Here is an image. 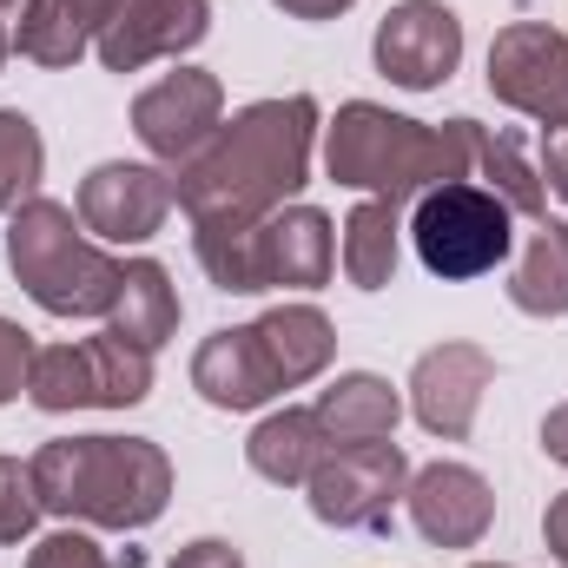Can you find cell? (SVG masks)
<instances>
[{
	"label": "cell",
	"instance_id": "cell-1",
	"mask_svg": "<svg viewBox=\"0 0 568 568\" xmlns=\"http://www.w3.org/2000/svg\"><path fill=\"white\" fill-rule=\"evenodd\" d=\"M311 140H317V100H258L232 113L185 165H172V199L192 219V252H219L284 212V199L311 179Z\"/></svg>",
	"mask_w": 568,
	"mask_h": 568
},
{
	"label": "cell",
	"instance_id": "cell-2",
	"mask_svg": "<svg viewBox=\"0 0 568 568\" xmlns=\"http://www.w3.org/2000/svg\"><path fill=\"white\" fill-rule=\"evenodd\" d=\"M27 469L47 516L93 529H145L172 503V463L145 436H53Z\"/></svg>",
	"mask_w": 568,
	"mask_h": 568
},
{
	"label": "cell",
	"instance_id": "cell-3",
	"mask_svg": "<svg viewBox=\"0 0 568 568\" xmlns=\"http://www.w3.org/2000/svg\"><path fill=\"white\" fill-rule=\"evenodd\" d=\"M469 165H476V120L424 126V120H404L390 106L351 100L324 126V172L337 185L371 192V199H390V205L424 199L429 185L469 179Z\"/></svg>",
	"mask_w": 568,
	"mask_h": 568
},
{
	"label": "cell",
	"instance_id": "cell-4",
	"mask_svg": "<svg viewBox=\"0 0 568 568\" xmlns=\"http://www.w3.org/2000/svg\"><path fill=\"white\" fill-rule=\"evenodd\" d=\"M7 265L47 317H106L120 297V272H126L93 239H80L60 199H40V192L7 225Z\"/></svg>",
	"mask_w": 568,
	"mask_h": 568
},
{
	"label": "cell",
	"instance_id": "cell-5",
	"mask_svg": "<svg viewBox=\"0 0 568 568\" xmlns=\"http://www.w3.org/2000/svg\"><path fill=\"white\" fill-rule=\"evenodd\" d=\"M199 265H205V278L219 291H245V297L252 291H278V284L284 291H317L337 272V232H331L324 212L284 205L265 225H252L245 239H232L219 252H199Z\"/></svg>",
	"mask_w": 568,
	"mask_h": 568
},
{
	"label": "cell",
	"instance_id": "cell-6",
	"mask_svg": "<svg viewBox=\"0 0 568 568\" xmlns=\"http://www.w3.org/2000/svg\"><path fill=\"white\" fill-rule=\"evenodd\" d=\"M509 205L489 192V185H469V179H449V185H429L417 199V219H410V245L424 258L429 278L463 284L496 272L509 252H516V232H509Z\"/></svg>",
	"mask_w": 568,
	"mask_h": 568
},
{
	"label": "cell",
	"instance_id": "cell-7",
	"mask_svg": "<svg viewBox=\"0 0 568 568\" xmlns=\"http://www.w3.org/2000/svg\"><path fill=\"white\" fill-rule=\"evenodd\" d=\"M152 390V351H140L133 337H120L113 324L80 337V344H47L33 351L27 371V397L40 410H133Z\"/></svg>",
	"mask_w": 568,
	"mask_h": 568
},
{
	"label": "cell",
	"instance_id": "cell-8",
	"mask_svg": "<svg viewBox=\"0 0 568 568\" xmlns=\"http://www.w3.org/2000/svg\"><path fill=\"white\" fill-rule=\"evenodd\" d=\"M311 516L331 529H384L397 496L410 489V456L397 443H351V449H324V463L311 469Z\"/></svg>",
	"mask_w": 568,
	"mask_h": 568
},
{
	"label": "cell",
	"instance_id": "cell-9",
	"mask_svg": "<svg viewBox=\"0 0 568 568\" xmlns=\"http://www.w3.org/2000/svg\"><path fill=\"white\" fill-rule=\"evenodd\" d=\"M489 93L536 120L542 133L568 126V33L542 20H516L489 47Z\"/></svg>",
	"mask_w": 568,
	"mask_h": 568
},
{
	"label": "cell",
	"instance_id": "cell-10",
	"mask_svg": "<svg viewBox=\"0 0 568 568\" xmlns=\"http://www.w3.org/2000/svg\"><path fill=\"white\" fill-rule=\"evenodd\" d=\"M219 126H225V87L205 67H179L133 100V133L159 165H185Z\"/></svg>",
	"mask_w": 568,
	"mask_h": 568
},
{
	"label": "cell",
	"instance_id": "cell-11",
	"mask_svg": "<svg viewBox=\"0 0 568 568\" xmlns=\"http://www.w3.org/2000/svg\"><path fill=\"white\" fill-rule=\"evenodd\" d=\"M371 53H377V73H384L390 87L429 93V87H443V80L456 73V60H463V20H456L443 0H404V7H390V13L377 20Z\"/></svg>",
	"mask_w": 568,
	"mask_h": 568
},
{
	"label": "cell",
	"instance_id": "cell-12",
	"mask_svg": "<svg viewBox=\"0 0 568 568\" xmlns=\"http://www.w3.org/2000/svg\"><path fill=\"white\" fill-rule=\"evenodd\" d=\"M172 172L165 165H133V159H113V165H93L80 179V225L106 245H145L165 212H172Z\"/></svg>",
	"mask_w": 568,
	"mask_h": 568
},
{
	"label": "cell",
	"instance_id": "cell-13",
	"mask_svg": "<svg viewBox=\"0 0 568 568\" xmlns=\"http://www.w3.org/2000/svg\"><path fill=\"white\" fill-rule=\"evenodd\" d=\"M489 384H496V357L483 344H436L410 371V410H417V424L429 436L463 443L476 429V410H483Z\"/></svg>",
	"mask_w": 568,
	"mask_h": 568
},
{
	"label": "cell",
	"instance_id": "cell-14",
	"mask_svg": "<svg viewBox=\"0 0 568 568\" xmlns=\"http://www.w3.org/2000/svg\"><path fill=\"white\" fill-rule=\"evenodd\" d=\"M205 33H212V0H120V13L93 47L106 73H140L152 60H179Z\"/></svg>",
	"mask_w": 568,
	"mask_h": 568
},
{
	"label": "cell",
	"instance_id": "cell-15",
	"mask_svg": "<svg viewBox=\"0 0 568 568\" xmlns=\"http://www.w3.org/2000/svg\"><path fill=\"white\" fill-rule=\"evenodd\" d=\"M410 523L429 549H476L496 523V489L469 469V463H429L404 489Z\"/></svg>",
	"mask_w": 568,
	"mask_h": 568
},
{
	"label": "cell",
	"instance_id": "cell-16",
	"mask_svg": "<svg viewBox=\"0 0 568 568\" xmlns=\"http://www.w3.org/2000/svg\"><path fill=\"white\" fill-rule=\"evenodd\" d=\"M192 390H199L212 410H258V404L278 397L284 384H278V371H272V357H265V344H258V331L239 324V331H212V337L199 344V357H192Z\"/></svg>",
	"mask_w": 568,
	"mask_h": 568
},
{
	"label": "cell",
	"instance_id": "cell-17",
	"mask_svg": "<svg viewBox=\"0 0 568 568\" xmlns=\"http://www.w3.org/2000/svg\"><path fill=\"white\" fill-rule=\"evenodd\" d=\"M113 13H120V0H27L20 27H13V47H20V60L60 73L106 33Z\"/></svg>",
	"mask_w": 568,
	"mask_h": 568
},
{
	"label": "cell",
	"instance_id": "cell-18",
	"mask_svg": "<svg viewBox=\"0 0 568 568\" xmlns=\"http://www.w3.org/2000/svg\"><path fill=\"white\" fill-rule=\"evenodd\" d=\"M311 417H317V429H324L331 449H351V443H390V436H397V417H404V397H397L384 377L351 371V377H337V384L317 397Z\"/></svg>",
	"mask_w": 568,
	"mask_h": 568
},
{
	"label": "cell",
	"instance_id": "cell-19",
	"mask_svg": "<svg viewBox=\"0 0 568 568\" xmlns=\"http://www.w3.org/2000/svg\"><path fill=\"white\" fill-rule=\"evenodd\" d=\"M252 331H258V344H265V357H272V371H278L284 390L324 377V364H331V351H337V331H331V317H324L317 304H272Z\"/></svg>",
	"mask_w": 568,
	"mask_h": 568
},
{
	"label": "cell",
	"instance_id": "cell-20",
	"mask_svg": "<svg viewBox=\"0 0 568 568\" xmlns=\"http://www.w3.org/2000/svg\"><path fill=\"white\" fill-rule=\"evenodd\" d=\"M324 429L311 410H272L265 424L252 429V443H245V463L265 476V483H278V489H304L311 483V469L324 463Z\"/></svg>",
	"mask_w": 568,
	"mask_h": 568
},
{
	"label": "cell",
	"instance_id": "cell-21",
	"mask_svg": "<svg viewBox=\"0 0 568 568\" xmlns=\"http://www.w3.org/2000/svg\"><path fill=\"white\" fill-rule=\"evenodd\" d=\"M106 324L120 337H133L140 351H159L172 331H179V291H172V272L159 258H133L120 272V297L106 311Z\"/></svg>",
	"mask_w": 568,
	"mask_h": 568
},
{
	"label": "cell",
	"instance_id": "cell-22",
	"mask_svg": "<svg viewBox=\"0 0 568 568\" xmlns=\"http://www.w3.org/2000/svg\"><path fill=\"white\" fill-rule=\"evenodd\" d=\"M509 304L529 317H562L568 311V225L562 219H536L516 272H509Z\"/></svg>",
	"mask_w": 568,
	"mask_h": 568
},
{
	"label": "cell",
	"instance_id": "cell-23",
	"mask_svg": "<svg viewBox=\"0 0 568 568\" xmlns=\"http://www.w3.org/2000/svg\"><path fill=\"white\" fill-rule=\"evenodd\" d=\"M397 205L390 199H364L351 219H344V245H337V258H344V278L357 284V291H384V284L397 278Z\"/></svg>",
	"mask_w": 568,
	"mask_h": 568
},
{
	"label": "cell",
	"instance_id": "cell-24",
	"mask_svg": "<svg viewBox=\"0 0 568 568\" xmlns=\"http://www.w3.org/2000/svg\"><path fill=\"white\" fill-rule=\"evenodd\" d=\"M476 165H483V179H489V192L509 205V212H523V219H549V185H542V172L529 165V152H523V133H489V126H476Z\"/></svg>",
	"mask_w": 568,
	"mask_h": 568
},
{
	"label": "cell",
	"instance_id": "cell-25",
	"mask_svg": "<svg viewBox=\"0 0 568 568\" xmlns=\"http://www.w3.org/2000/svg\"><path fill=\"white\" fill-rule=\"evenodd\" d=\"M47 172V145H40V126L20 113V106H0V212H20L33 199Z\"/></svg>",
	"mask_w": 568,
	"mask_h": 568
},
{
	"label": "cell",
	"instance_id": "cell-26",
	"mask_svg": "<svg viewBox=\"0 0 568 568\" xmlns=\"http://www.w3.org/2000/svg\"><path fill=\"white\" fill-rule=\"evenodd\" d=\"M40 516H47V509H40V496H33V469L13 463V456H0V542H27Z\"/></svg>",
	"mask_w": 568,
	"mask_h": 568
},
{
	"label": "cell",
	"instance_id": "cell-27",
	"mask_svg": "<svg viewBox=\"0 0 568 568\" xmlns=\"http://www.w3.org/2000/svg\"><path fill=\"white\" fill-rule=\"evenodd\" d=\"M27 568H113V562H106V549H100L93 536H80V529H60V536L33 542Z\"/></svg>",
	"mask_w": 568,
	"mask_h": 568
},
{
	"label": "cell",
	"instance_id": "cell-28",
	"mask_svg": "<svg viewBox=\"0 0 568 568\" xmlns=\"http://www.w3.org/2000/svg\"><path fill=\"white\" fill-rule=\"evenodd\" d=\"M27 371H33V337L13 317H0V404H13L27 390Z\"/></svg>",
	"mask_w": 568,
	"mask_h": 568
},
{
	"label": "cell",
	"instance_id": "cell-29",
	"mask_svg": "<svg viewBox=\"0 0 568 568\" xmlns=\"http://www.w3.org/2000/svg\"><path fill=\"white\" fill-rule=\"evenodd\" d=\"M536 172H542V185L568 205V126H549V133H542V165H536Z\"/></svg>",
	"mask_w": 568,
	"mask_h": 568
},
{
	"label": "cell",
	"instance_id": "cell-30",
	"mask_svg": "<svg viewBox=\"0 0 568 568\" xmlns=\"http://www.w3.org/2000/svg\"><path fill=\"white\" fill-rule=\"evenodd\" d=\"M172 568H245V556L232 549V542H219V536H205V542H192V549H179Z\"/></svg>",
	"mask_w": 568,
	"mask_h": 568
},
{
	"label": "cell",
	"instance_id": "cell-31",
	"mask_svg": "<svg viewBox=\"0 0 568 568\" xmlns=\"http://www.w3.org/2000/svg\"><path fill=\"white\" fill-rule=\"evenodd\" d=\"M542 536H549V556L568 568V489L549 503V516H542Z\"/></svg>",
	"mask_w": 568,
	"mask_h": 568
},
{
	"label": "cell",
	"instance_id": "cell-32",
	"mask_svg": "<svg viewBox=\"0 0 568 568\" xmlns=\"http://www.w3.org/2000/svg\"><path fill=\"white\" fill-rule=\"evenodd\" d=\"M542 449H549L556 463H568V404H556V410L542 417Z\"/></svg>",
	"mask_w": 568,
	"mask_h": 568
},
{
	"label": "cell",
	"instance_id": "cell-33",
	"mask_svg": "<svg viewBox=\"0 0 568 568\" xmlns=\"http://www.w3.org/2000/svg\"><path fill=\"white\" fill-rule=\"evenodd\" d=\"M272 7H284L291 20H337L351 0H272Z\"/></svg>",
	"mask_w": 568,
	"mask_h": 568
},
{
	"label": "cell",
	"instance_id": "cell-34",
	"mask_svg": "<svg viewBox=\"0 0 568 568\" xmlns=\"http://www.w3.org/2000/svg\"><path fill=\"white\" fill-rule=\"evenodd\" d=\"M7 53H13V40H7V13H0V67H7Z\"/></svg>",
	"mask_w": 568,
	"mask_h": 568
},
{
	"label": "cell",
	"instance_id": "cell-35",
	"mask_svg": "<svg viewBox=\"0 0 568 568\" xmlns=\"http://www.w3.org/2000/svg\"><path fill=\"white\" fill-rule=\"evenodd\" d=\"M20 7H27V0H0V13H20Z\"/></svg>",
	"mask_w": 568,
	"mask_h": 568
},
{
	"label": "cell",
	"instance_id": "cell-36",
	"mask_svg": "<svg viewBox=\"0 0 568 568\" xmlns=\"http://www.w3.org/2000/svg\"><path fill=\"white\" fill-rule=\"evenodd\" d=\"M476 568H503V562H476Z\"/></svg>",
	"mask_w": 568,
	"mask_h": 568
}]
</instances>
